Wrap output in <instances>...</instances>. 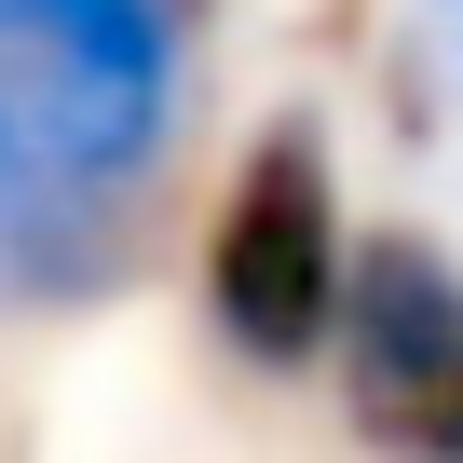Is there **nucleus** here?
Instances as JSON below:
<instances>
[{"label":"nucleus","instance_id":"nucleus-1","mask_svg":"<svg viewBox=\"0 0 463 463\" xmlns=\"http://www.w3.org/2000/svg\"><path fill=\"white\" fill-rule=\"evenodd\" d=\"M177 123V0H0V260L109 273Z\"/></svg>","mask_w":463,"mask_h":463},{"label":"nucleus","instance_id":"nucleus-2","mask_svg":"<svg viewBox=\"0 0 463 463\" xmlns=\"http://www.w3.org/2000/svg\"><path fill=\"white\" fill-rule=\"evenodd\" d=\"M354 287V232H341V177L314 123H273L232 164L218 218H204V314L246 368H314Z\"/></svg>","mask_w":463,"mask_h":463},{"label":"nucleus","instance_id":"nucleus-3","mask_svg":"<svg viewBox=\"0 0 463 463\" xmlns=\"http://www.w3.org/2000/svg\"><path fill=\"white\" fill-rule=\"evenodd\" d=\"M341 395H354V436L395 449V463H463V273L436 246H354V287H341Z\"/></svg>","mask_w":463,"mask_h":463}]
</instances>
